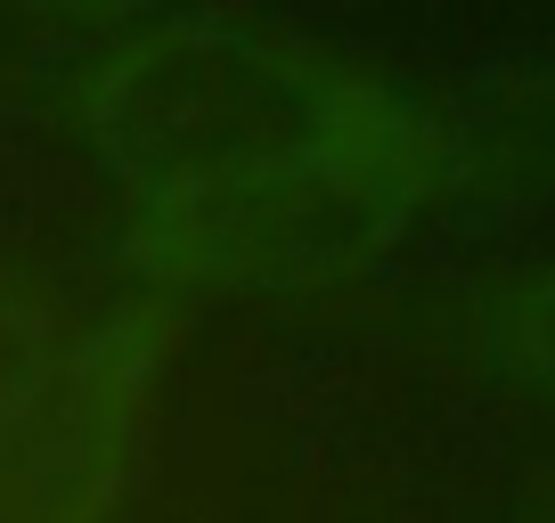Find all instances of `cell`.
<instances>
[{"instance_id":"obj_1","label":"cell","mask_w":555,"mask_h":523,"mask_svg":"<svg viewBox=\"0 0 555 523\" xmlns=\"http://www.w3.org/2000/svg\"><path fill=\"white\" fill-rule=\"evenodd\" d=\"M139 254L180 286H335L400 245L434 189V131L400 90L302 34L172 17L82 90Z\"/></svg>"},{"instance_id":"obj_2","label":"cell","mask_w":555,"mask_h":523,"mask_svg":"<svg viewBox=\"0 0 555 523\" xmlns=\"http://www.w3.org/2000/svg\"><path fill=\"white\" fill-rule=\"evenodd\" d=\"M82 328L25 295H0V467L17 458V442L34 434V418L50 409L57 377H66Z\"/></svg>"},{"instance_id":"obj_3","label":"cell","mask_w":555,"mask_h":523,"mask_svg":"<svg viewBox=\"0 0 555 523\" xmlns=\"http://www.w3.org/2000/svg\"><path fill=\"white\" fill-rule=\"evenodd\" d=\"M515 335H522V360H531V377L555 393V279H547V286H531V303H522Z\"/></svg>"},{"instance_id":"obj_4","label":"cell","mask_w":555,"mask_h":523,"mask_svg":"<svg viewBox=\"0 0 555 523\" xmlns=\"http://www.w3.org/2000/svg\"><path fill=\"white\" fill-rule=\"evenodd\" d=\"M34 17H115V9H139V0H25Z\"/></svg>"}]
</instances>
